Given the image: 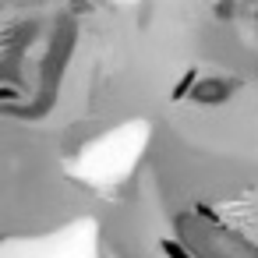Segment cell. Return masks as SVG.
<instances>
[{"instance_id":"7a4b0ae2","label":"cell","mask_w":258,"mask_h":258,"mask_svg":"<svg viewBox=\"0 0 258 258\" xmlns=\"http://www.w3.org/2000/svg\"><path fill=\"white\" fill-rule=\"evenodd\" d=\"M166 258H198V254H187L184 244H166Z\"/></svg>"},{"instance_id":"6da1fadb","label":"cell","mask_w":258,"mask_h":258,"mask_svg":"<svg viewBox=\"0 0 258 258\" xmlns=\"http://www.w3.org/2000/svg\"><path fill=\"white\" fill-rule=\"evenodd\" d=\"M230 96V85H226V78H205V82H198L195 85V92H191V99L195 103H223Z\"/></svg>"}]
</instances>
